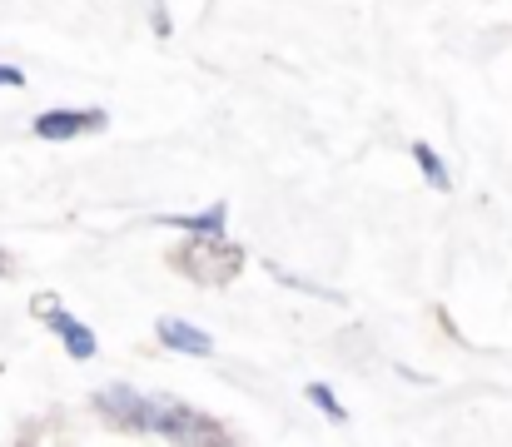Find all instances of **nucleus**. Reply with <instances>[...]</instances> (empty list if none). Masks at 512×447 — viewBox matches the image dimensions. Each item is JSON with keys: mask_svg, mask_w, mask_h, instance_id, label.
<instances>
[{"mask_svg": "<svg viewBox=\"0 0 512 447\" xmlns=\"http://www.w3.org/2000/svg\"><path fill=\"white\" fill-rule=\"evenodd\" d=\"M95 408L115 423V428H135V433H160V438H229L214 418H204L199 408L165 398V393H140L130 383H115V388H100L95 393Z\"/></svg>", "mask_w": 512, "mask_h": 447, "instance_id": "nucleus-1", "label": "nucleus"}, {"mask_svg": "<svg viewBox=\"0 0 512 447\" xmlns=\"http://www.w3.org/2000/svg\"><path fill=\"white\" fill-rule=\"evenodd\" d=\"M174 269L179 274H189L194 284H209V289H219V284H229L239 269H244V254L234 249V244H224L219 234H194L179 254H170Z\"/></svg>", "mask_w": 512, "mask_h": 447, "instance_id": "nucleus-2", "label": "nucleus"}, {"mask_svg": "<svg viewBox=\"0 0 512 447\" xmlns=\"http://www.w3.org/2000/svg\"><path fill=\"white\" fill-rule=\"evenodd\" d=\"M105 125H110V115H105V110H45V115L35 120V140L60 145V140L95 135V130H105Z\"/></svg>", "mask_w": 512, "mask_h": 447, "instance_id": "nucleus-3", "label": "nucleus"}, {"mask_svg": "<svg viewBox=\"0 0 512 447\" xmlns=\"http://www.w3.org/2000/svg\"><path fill=\"white\" fill-rule=\"evenodd\" d=\"M35 313H40V318L50 323V333H55V338L70 348V358H80V363H85V358H95V333H90L80 318H70L60 303H50V294L35 303Z\"/></svg>", "mask_w": 512, "mask_h": 447, "instance_id": "nucleus-4", "label": "nucleus"}, {"mask_svg": "<svg viewBox=\"0 0 512 447\" xmlns=\"http://www.w3.org/2000/svg\"><path fill=\"white\" fill-rule=\"evenodd\" d=\"M160 343L174 348V353H194V358H209L214 353V338L184 318H160Z\"/></svg>", "mask_w": 512, "mask_h": 447, "instance_id": "nucleus-5", "label": "nucleus"}, {"mask_svg": "<svg viewBox=\"0 0 512 447\" xmlns=\"http://www.w3.org/2000/svg\"><path fill=\"white\" fill-rule=\"evenodd\" d=\"M224 219H229V209H224V204H214V209H204V214H189V219H179V214H165L160 224L189 229V234H219V229H224Z\"/></svg>", "mask_w": 512, "mask_h": 447, "instance_id": "nucleus-6", "label": "nucleus"}, {"mask_svg": "<svg viewBox=\"0 0 512 447\" xmlns=\"http://www.w3.org/2000/svg\"><path fill=\"white\" fill-rule=\"evenodd\" d=\"M413 159H418V169L428 174V184H433V189H448V184H453V179H448V164H443V159H438L433 149L423 145V140L413 145Z\"/></svg>", "mask_w": 512, "mask_h": 447, "instance_id": "nucleus-7", "label": "nucleus"}, {"mask_svg": "<svg viewBox=\"0 0 512 447\" xmlns=\"http://www.w3.org/2000/svg\"><path fill=\"white\" fill-rule=\"evenodd\" d=\"M309 403H314V408H324V413H329V423H348V408H343L324 383H309Z\"/></svg>", "mask_w": 512, "mask_h": 447, "instance_id": "nucleus-8", "label": "nucleus"}, {"mask_svg": "<svg viewBox=\"0 0 512 447\" xmlns=\"http://www.w3.org/2000/svg\"><path fill=\"white\" fill-rule=\"evenodd\" d=\"M20 85H25V75L15 65H0V90H20Z\"/></svg>", "mask_w": 512, "mask_h": 447, "instance_id": "nucleus-9", "label": "nucleus"}, {"mask_svg": "<svg viewBox=\"0 0 512 447\" xmlns=\"http://www.w3.org/2000/svg\"><path fill=\"white\" fill-rule=\"evenodd\" d=\"M5 274H10V254L0 249V279H5Z\"/></svg>", "mask_w": 512, "mask_h": 447, "instance_id": "nucleus-10", "label": "nucleus"}]
</instances>
